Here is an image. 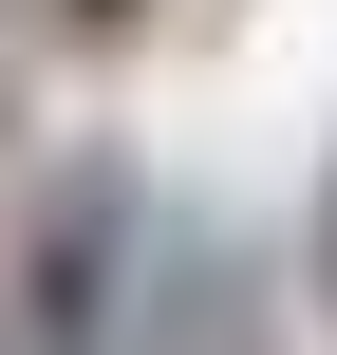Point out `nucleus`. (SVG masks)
I'll list each match as a JSON object with an SVG mask.
<instances>
[{
    "mask_svg": "<svg viewBox=\"0 0 337 355\" xmlns=\"http://www.w3.org/2000/svg\"><path fill=\"white\" fill-rule=\"evenodd\" d=\"M113 281H131V168L94 150V168H56L38 187V225H19V337H113Z\"/></svg>",
    "mask_w": 337,
    "mask_h": 355,
    "instance_id": "nucleus-1",
    "label": "nucleus"
},
{
    "mask_svg": "<svg viewBox=\"0 0 337 355\" xmlns=\"http://www.w3.org/2000/svg\"><path fill=\"white\" fill-rule=\"evenodd\" d=\"M56 19H75V37H113V19H150V0H56Z\"/></svg>",
    "mask_w": 337,
    "mask_h": 355,
    "instance_id": "nucleus-2",
    "label": "nucleus"
},
{
    "mask_svg": "<svg viewBox=\"0 0 337 355\" xmlns=\"http://www.w3.org/2000/svg\"><path fill=\"white\" fill-rule=\"evenodd\" d=\"M319 281H337V206H319Z\"/></svg>",
    "mask_w": 337,
    "mask_h": 355,
    "instance_id": "nucleus-3",
    "label": "nucleus"
}]
</instances>
